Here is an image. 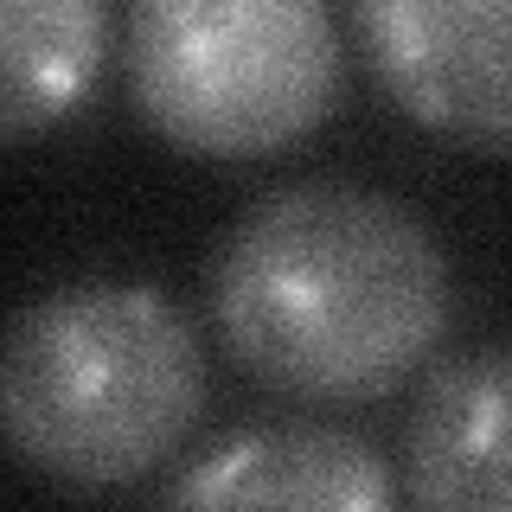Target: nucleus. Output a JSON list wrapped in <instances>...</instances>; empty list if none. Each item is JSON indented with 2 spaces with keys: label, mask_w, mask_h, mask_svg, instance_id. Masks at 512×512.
<instances>
[{
  "label": "nucleus",
  "mask_w": 512,
  "mask_h": 512,
  "mask_svg": "<svg viewBox=\"0 0 512 512\" xmlns=\"http://www.w3.org/2000/svg\"><path fill=\"white\" fill-rule=\"evenodd\" d=\"M109 52L103 0H0V141L64 122Z\"/></svg>",
  "instance_id": "0eeeda50"
},
{
  "label": "nucleus",
  "mask_w": 512,
  "mask_h": 512,
  "mask_svg": "<svg viewBox=\"0 0 512 512\" xmlns=\"http://www.w3.org/2000/svg\"><path fill=\"white\" fill-rule=\"evenodd\" d=\"M122 71L160 141L256 160L327 122L346 52L333 0H135Z\"/></svg>",
  "instance_id": "7ed1b4c3"
},
{
  "label": "nucleus",
  "mask_w": 512,
  "mask_h": 512,
  "mask_svg": "<svg viewBox=\"0 0 512 512\" xmlns=\"http://www.w3.org/2000/svg\"><path fill=\"white\" fill-rule=\"evenodd\" d=\"M173 506H333V512H384L397 500L391 461L352 429H250L218 442L205 461L167 487Z\"/></svg>",
  "instance_id": "423d86ee"
},
{
  "label": "nucleus",
  "mask_w": 512,
  "mask_h": 512,
  "mask_svg": "<svg viewBox=\"0 0 512 512\" xmlns=\"http://www.w3.org/2000/svg\"><path fill=\"white\" fill-rule=\"evenodd\" d=\"M404 487L416 506L512 512V346L429 372L404 423Z\"/></svg>",
  "instance_id": "39448f33"
},
{
  "label": "nucleus",
  "mask_w": 512,
  "mask_h": 512,
  "mask_svg": "<svg viewBox=\"0 0 512 512\" xmlns=\"http://www.w3.org/2000/svg\"><path fill=\"white\" fill-rule=\"evenodd\" d=\"M205 410V352L148 282H71L0 333V442L64 487H128Z\"/></svg>",
  "instance_id": "f03ea898"
},
{
  "label": "nucleus",
  "mask_w": 512,
  "mask_h": 512,
  "mask_svg": "<svg viewBox=\"0 0 512 512\" xmlns=\"http://www.w3.org/2000/svg\"><path fill=\"white\" fill-rule=\"evenodd\" d=\"M384 90L416 122L512 141V0H352Z\"/></svg>",
  "instance_id": "20e7f679"
},
{
  "label": "nucleus",
  "mask_w": 512,
  "mask_h": 512,
  "mask_svg": "<svg viewBox=\"0 0 512 512\" xmlns=\"http://www.w3.org/2000/svg\"><path fill=\"white\" fill-rule=\"evenodd\" d=\"M212 320L256 384L301 404H359L436 352L448 263L391 192L301 180L256 199L224 237Z\"/></svg>",
  "instance_id": "f257e3e1"
}]
</instances>
